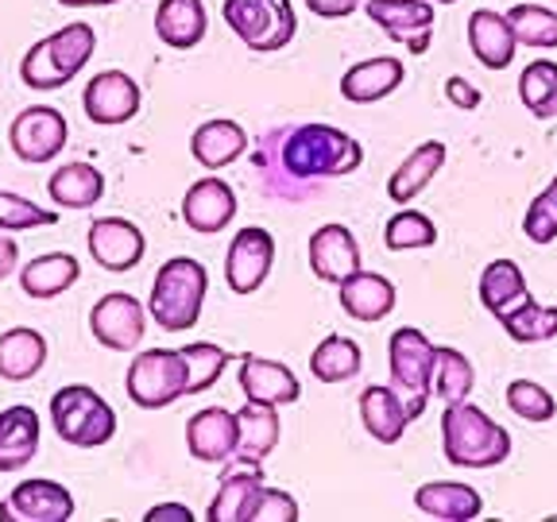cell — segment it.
<instances>
[{"instance_id":"1","label":"cell","mask_w":557,"mask_h":522,"mask_svg":"<svg viewBox=\"0 0 557 522\" xmlns=\"http://www.w3.org/2000/svg\"><path fill=\"white\" fill-rule=\"evenodd\" d=\"M364 163V148L357 139L330 124H298L278 139V166L298 183L341 178Z\"/></svg>"},{"instance_id":"2","label":"cell","mask_w":557,"mask_h":522,"mask_svg":"<svg viewBox=\"0 0 557 522\" xmlns=\"http://www.w3.org/2000/svg\"><path fill=\"white\" fill-rule=\"evenodd\" d=\"M442 449L445 461L457 469H496L511 457V434L469 399L445 402Z\"/></svg>"},{"instance_id":"3","label":"cell","mask_w":557,"mask_h":522,"mask_svg":"<svg viewBox=\"0 0 557 522\" xmlns=\"http://www.w3.org/2000/svg\"><path fill=\"white\" fill-rule=\"evenodd\" d=\"M97 51V32L89 24H66L62 32L44 35L39 44L27 47L20 59V82L35 94H51L74 82L86 70Z\"/></svg>"},{"instance_id":"4","label":"cell","mask_w":557,"mask_h":522,"mask_svg":"<svg viewBox=\"0 0 557 522\" xmlns=\"http://www.w3.org/2000/svg\"><path fill=\"white\" fill-rule=\"evenodd\" d=\"M209 290V271L190 256H174L156 271L148 298V318L163 333H186L198 325Z\"/></svg>"},{"instance_id":"5","label":"cell","mask_w":557,"mask_h":522,"mask_svg":"<svg viewBox=\"0 0 557 522\" xmlns=\"http://www.w3.org/2000/svg\"><path fill=\"white\" fill-rule=\"evenodd\" d=\"M51 426L74 449H101L116 437V410L86 383H66L51 395Z\"/></svg>"},{"instance_id":"6","label":"cell","mask_w":557,"mask_h":522,"mask_svg":"<svg viewBox=\"0 0 557 522\" xmlns=\"http://www.w3.org/2000/svg\"><path fill=\"white\" fill-rule=\"evenodd\" d=\"M221 16L248 51H283L295 39L298 20L290 0H225Z\"/></svg>"},{"instance_id":"7","label":"cell","mask_w":557,"mask_h":522,"mask_svg":"<svg viewBox=\"0 0 557 522\" xmlns=\"http://www.w3.org/2000/svg\"><path fill=\"white\" fill-rule=\"evenodd\" d=\"M124 391L136 407L163 410L186 395V357L183 348H144L128 364Z\"/></svg>"},{"instance_id":"8","label":"cell","mask_w":557,"mask_h":522,"mask_svg":"<svg viewBox=\"0 0 557 522\" xmlns=\"http://www.w3.org/2000/svg\"><path fill=\"white\" fill-rule=\"evenodd\" d=\"M387 360H392V387L399 395H407L410 418H418L426 410L430 399V375H434V345L422 330L414 325H403L392 333V345H387Z\"/></svg>"},{"instance_id":"9","label":"cell","mask_w":557,"mask_h":522,"mask_svg":"<svg viewBox=\"0 0 557 522\" xmlns=\"http://www.w3.org/2000/svg\"><path fill=\"white\" fill-rule=\"evenodd\" d=\"M66 139L70 124L54 104H32L9 124V148L24 163H51V159L62 156Z\"/></svg>"},{"instance_id":"10","label":"cell","mask_w":557,"mask_h":522,"mask_svg":"<svg viewBox=\"0 0 557 522\" xmlns=\"http://www.w3.org/2000/svg\"><path fill=\"white\" fill-rule=\"evenodd\" d=\"M89 333H94L97 345L113 348V352H132L148 333V306L113 290V295L97 298L94 310H89Z\"/></svg>"},{"instance_id":"11","label":"cell","mask_w":557,"mask_h":522,"mask_svg":"<svg viewBox=\"0 0 557 522\" xmlns=\"http://www.w3.org/2000/svg\"><path fill=\"white\" fill-rule=\"evenodd\" d=\"M271 268H275V236L268 228H240L228 244L225 256V283L233 295H256L268 283Z\"/></svg>"},{"instance_id":"12","label":"cell","mask_w":557,"mask_h":522,"mask_svg":"<svg viewBox=\"0 0 557 522\" xmlns=\"http://www.w3.org/2000/svg\"><path fill=\"white\" fill-rule=\"evenodd\" d=\"M74 519V496L59 480H24L0 504V522H66Z\"/></svg>"},{"instance_id":"13","label":"cell","mask_w":557,"mask_h":522,"mask_svg":"<svg viewBox=\"0 0 557 522\" xmlns=\"http://www.w3.org/2000/svg\"><path fill=\"white\" fill-rule=\"evenodd\" d=\"M139 86L132 74L124 70H101L94 74L86 89H82V109L94 124L101 128H116V124H128L139 113Z\"/></svg>"},{"instance_id":"14","label":"cell","mask_w":557,"mask_h":522,"mask_svg":"<svg viewBox=\"0 0 557 522\" xmlns=\"http://www.w3.org/2000/svg\"><path fill=\"white\" fill-rule=\"evenodd\" d=\"M372 24L387 32V39L407 44L414 54L430 47V32H434V0H368L360 4Z\"/></svg>"},{"instance_id":"15","label":"cell","mask_w":557,"mask_h":522,"mask_svg":"<svg viewBox=\"0 0 557 522\" xmlns=\"http://www.w3.org/2000/svg\"><path fill=\"white\" fill-rule=\"evenodd\" d=\"M186 449L194 461L228 464L240 449V426L236 414L225 407H206L186 422Z\"/></svg>"},{"instance_id":"16","label":"cell","mask_w":557,"mask_h":522,"mask_svg":"<svg viewBox=\"0 0 557 522\" xmlns=\"http://www.w3.org/2000/svg\"><path fill=\"white\" fill-rule=\"evenodd\" d=\"M89 256H94L97 268L104 271H132L139 268L144 252H148V240L139 233L136 221H124V217H101L89 225Z\"/></svg>"},{"instance_id":"17","label":"cell","mask_w":557,"mask_h":522,"mask_svg":"<svg viewBox=\"0 0 557 522\" xmlns=\"http://www.w3.org/2000/svg\"><path fill=\"white\" fill-rule=\"evenodd\" d=\"M310 271L322 278V283H333V287L345 283L352 271H360V244H357V236H352V228L337 225V221L313 228Z\"/></svg>"},{"instance_id":"18","label":"cell","mask_w":557,"mask_h":522,"mask_svg":"<svg viewBox=\"0 0 557 522\" xmlns=\"http://www.w3.org/2000/svg\"><path fill=\"white\" fill-rule=\"evenodd\" d=\"M236 217V194L225 178L209 174V178H198V183L186 190L183 198V221L186 228L201 236H213Z\"/></svg>"},{"instance_id":"19","label":"cell","mask_w":557,"mask_h":522,"mask_svg":"<svg viewBox=\"0 0 557 522\" xmlns=\"http://www.w3.org/2000/svg\"><path fill=\"white\" fill-rule=\"evenodd\" d=\"M240 391L244 399L252 402H268V407H287V402H298L302 395V383L290 372L287 364L268 357H244L240 360Z\"/></svg>"},{"instance_id":"20","label":"cell","mask_w":557,"mask_h":522,"mask_svg":"<svg viewBox=\"0 0 557 522\" xmlns=\"http://www.w3.org/2000/svg\"><path fill=\"white\" fill-rule=\"evenodd\" d=\"M403 78H407V66L399 59H392V54L364 59L341 74V97L352 104H372L383 101V97H392L403 86Z\"/></svg>"},{"instance_id":"21","label":"cell","mask_w":557,"mask_h":522,"mask_svg":"<svg viewBox=\"0 0 557 522\" xmlns=\"http://www.w3.org/2000/svg\"><path fill=\"white\" fill-rule=\"evenodd\" d=\"M341 290V310L348 318H357V322L372 325V322H383L387 313L395 310V283L392 278L375 275V271H352L345 283H337Z\"/></svg>"},{"instance_id":"22","label":"cell","mask_w":557,"mask_h":522,"mask_svg":"<svg viewBox=\"0 0 557 522\" xmlns=\"http://www.w3.org/2000/svg\"><path fill=\"white\" fill-rule=\"evenodd\" d=\"M44 437V422L32 407L0 410V472H20L35 461Z\"/></svg>"},{"instance_id":"23","label":"cell","mask_w":557,"mask_h":522,"mask_svg":"<svg viewBox=\"0 0 557 522\" xmlns=\"http://www.w3.org/2000/svg\"><path fill=\"white\" fill-rule=\"evenodd\" d=\"M360 422H364V430L380 445H395L403 442V434H407V426L414 418H410L407 402H403V395L395 387L372 383V387L360 391Z\"/></svg>"},{"instance_id":"24","label":"cell","mask_w":557,"mask_h":522,"mask_svg":"<svg viewBox=\"0 0 557 522\" xmlns=\"http://www.w3.org/2000/svg\"><path fill=\"white\" fill-rule=\"evenodd\" d=\"M469 47H472V54H476L480 66L504 70L515 62L519 39H515V32H511V24H507L504 12L476 9L469 16Z\"/></svg>"},{"instance_id":"25","label":"cell","mask_w":557,"mask_h":522,"mask_svg":"<svg viewBox=\"0 0 557 522\" xmlns=\"http://www.w3.org/2000/svg\"><path fill=\"white\" fill-rule=\"evenodd\" d=\"M263 492V469L260 464H236L233 472H225L218 487V499L209 504L206 519L209 522H248L252 507Z\"/></svg>"},{"instance_id":"26","label":"cell","mask_w":557,"mask_h":522,"mask_svg":"<svg viewBox=\"0 0 557 522\" xmlns=\"http://www.w3.org/2000/svg\"><path fill=\"white\" fill-rule=\"evenodd\" d=\"M414 507L430 519L445 522H472L480 519L484 504H480V492L469 484H457V480H430L414 492Z\"/></svg>"},{"instance_id":"27","label":"cell","mask_w":557,"mask_h":522,"mask_svg":"<svg viewBox=\"0 0 557 522\" xmlns=\"http://www.w3.org/2000/svg\"><path fill=\"white\" fill-rule=\"evenodd\" d=\"M206 4L201 0H159L156 9V35L171 51H190L206 39Z\"/></svg>"},{"instance_id":"28","label":"cell","mask_w":557,"mask_h":522,"mask_svg":"<svg viewBox=\"0 0 557 522\" xmlns=\"http://www.w3.org/2000/svg\"><path fill=\"white\" fill-rule=\"evenodd\" d=\"M244 151H248V132H244L236 121H225V116L198 124V128H194V136H190V156L198 159L206 171L233 166Z\"/></svg>"},{"instance_id":"29","label":"cell","mask_w":557,"mask_h":522,"mask_svg":"<svg viewBox=\"0 0 557 522\" xmlns=\"http://www.w3.org/2000/svg\"><path fill=\"white\" fill-rule=\"evenodd\" d=\"M236 426H240V449H236V464H260L263 457H271L278 445V407L268 402H244L236 410Z\"/></svg>"},{"instance_id":"30","label":"cell","mask_w":557,"mask_h":522,"mask_svg":"<svg viewBox=\"0 0 557 522\" xmlns=\"http://www.w3.org/2000/svg\"><path fill=\"white\" fill-rule=\"evenodd\" d=\"M442 166H445V144L442 139H426V144H418V148L399 163V171L387 178V198H392L395 206L414 201L418 194L434 183V174L442 171Z\"/></svg>"},{"instance_id":"31","label":"cell","mask_w":557,"mask_h":522,"mask_svg":"<svg viewBox=\"0 0 557 522\" xmlns=\"http://www.w3.org/2000/svg\"><path fill=\"white\" fill-rule=\"evenodd\" d=\"M44 364H47V337L39 330L16 325V330L0 333V380L24 383L44 372Z\"/></svg>"},{"instance_id":"32","label":"cell","mask_w":557,"mask_h":522,"mask_svg":"<svg viewBox=\"0 0 557 522\" xmlns=\"http://www.w3.org/2000/svg\"><path fill=\"white\" fill-rule=\"evenodd\" d=\"M82 263L70 252H47L35 256L24 271H20V290L35 302H47V298H59L62 290H70L78 283Z\"/></svg>"},{"instance_id":"33","label":"cell","mask_w":557,"mask_h":522,"mask_svg":"<svg viewBox=\"0 0 557 522\" xmlns=\"http://www.w3.org/2000/svg\"><path fill=\"white\" fill-rule=\"evenodd\" d=\"M47 194L59 209H89L104 198V174L94 163H66L51 174Z\"/></svg>"},{"instance_id":"34","label":"cell","mask_w":557,"mask_h":522,"mask_svg":"<svg viewBox=\"0 0 557 522\" xmlns=\"http://www.w3.org/2000/svg\"><path fill=\"white\" fill-rule=\"evenodd\" d=\"M515 345H539L557 337V306H539L534 295H522L496 318Z\"/></svg>"},{"instance_id":"35","label":"cell","mask_w":557,"mask_h":522,"mask_svg":"<svg viewBox=\"0 0 557 522\" xmlns=\"http://www.w3.org/2000/svg\"><path fill=\"white\" fill-rule=\"evenodd\" d=\"M360 364H364L360 345L352 337H341V333H330L310 352V372L318 383H348L352 375H360Z\"/></svg>"},{"instance_id":"36","label":"cell","mask_w":557,"mask_h":522,"mask_svg":"<svg viewBox=\"0 0 557 522\" xmlns=\"http://www.w3.org/2000/svg\"><path fill=\"white\" fill-rule=\"evenodd\" d=\"M472 364L465 352L457 348H445V345H434V375H430V391L437 395L442 402H461L472 395Z\"/></svg>"},{"instance_id":"37","label":"cell","mask_w":557,"mask_h":522,"mask_svg":"<svg viewBox=\"0 0 557 522\" xmlns=\"http://www.w3.org/2000/svg\"><path fill=\"white\" fill-rule=\"evenodd\" d=\"M522 295H531L527 290V278H522V268L515 260H496L487 263L484 275H480V302L492 318L507 310L511 302H519Z\"/></svg>"},{"instance_id":"38","label":"cell","mask_w":557,"mask_h":522,"mask_svg":"<svg viewBox=\"0 0 557 522\" xmlns=\"http://www.w3.org/2000/svg\"><path fill=\"white\" fill-rule=\"evenodd\" d=\"M183 357H186V395H201L221 380V372L228 364V348L213 345V340H198V345L183 348Z\"/></svg>"},{"instance_id":"39","label":"cell","mask_w":557,"mask_h":522,"mask_svg":"<svg viewBox=\"0 0 557 522\" xmlns=\"http://www.w3.org/2000/svg\"><path fill=\"white\" fill-rule=\"evenodd\" d=\"M507 24H511L515 39L527 47H557V12L554 9H542V4H515L507 12Z\"/></svg>"},{"instance_id":"40","label":"cell","mask_w":557,"mask_h":522,"mask_svg":"<svg viewBox=\"0 0 557 522\" xmlns=\"http://www.w3.org/2000/svg\"><path fill=\"white\" fill-rule=\"evenodd\" d=\"M383 244L392 248V252H414V248H430L437 244V228L426 213H418V209H399L387 228H383Z\"/></svg>"},{"instance_id":"41","label":"cell","mask_w":557,"mask_h":522,"mask_svg":"<svg viewBox=\"0 0 557 522\" xmlns=\"http://www.w3.org/2000/svg\"><path fill=\"white\" fill-rule=\"evenodd\" d=\"M557 97V62L549 59H539L531 62V66L522 70V78H519V101L522 109H531L534 116H546V109L554 104Z\"/></svg>"},{"instance_id":"42","label":"cell","mask_w":557,"mask_h":522,"mask_svg":"<svg viewBox=\"0 0 557 522\" xmlns=\"http://www.w3.org/2000/svg\"><path fill=\"white\" fill-rule=\"evenodd\" d=\"M507 407L522 418V422H549L557 414L554 395L534 380H515L507 383Z\"/></svg>"},{"instance_id":"43","label":"cell","mask_w":557,"mask_h":522,"mask_svg":"<svg viewBox=\"0 0 557 522\" xmlns=\"http://www.w3.org/2000/svg\"><path fill=\"white\" fill-rule=\"evenodd\" d=\"M59 225L54 209L35 206V201L20 198V194H0V228L4 233H27V228H47Z\"/></svg>"},{"instance_id":"44","label":"cell","mask_w":557,"mask_h":522,"mask_svg":"<svg viewBox=\"0 0 557 522\" xmlns=\"http://www.w3.org/2000/svg\"><path fill=\"white\" fill-rule=\"evenodd\" d=\"M522 233H527V240H534V244L557 240V178L531 201V206H527Z\"/></svg>"},{"instance_id":"45","label":"cell","mask_w":557,"mask_h":522,"mask_svg":"<svg viewBox=\"0 0 557 522\" xmlns=\"http://www.w3.org/2000/svg\"><path fill=\"white\" fill-rule=\"evenodd\" d=\"M248 522H298V504L290 492H283V487H268L263 484L260 499H256L252 507V519Z\"/></svg>"},{"instance_id":"46","label":"cell","mask_w":557,"mask_h":522,"mask_svg":"<svg viewBox=\"0 0 557 522\" xmlns=\"http://www.w3.org/2000/svg\"><path fill=\"white\" fill-rule=\"evenodd\" d=\"M360 4H364V0H306V9L322 20H345V16H352Z\"/></svg>"},{"instance_id":"47","label":"cell","mask_w":557,"mask_h":522,"mask_svg":"<svg viewBox=\"0 0 557 522\" xmlns=\"http://www.w3.org/2000/svg\"><path fill=\"white\" fill-rule=\"evenodd\" d=\"M445 94H449V101L457 104V109H469V113L480 104V89L472 86V82H465V78L445 82Z\"/></svg>"},{"instance_id":"48","label":"cell","mask_w":557,"mask_h":522,"mask_svg":"<svg viewBox=\"0 0 557 522\" xmlns=\"http://www.w3.org/2000/svg\"><path fill=\"white\" fill-rule=\"evenodd\" d=\"M148 522H194V511L186 504H159L144 514Z\"/></svg>"},{"instance_id":"49","label":"cell","mask_w":557,"mask_h":522,"mask_svg":"<svg viewBox=\"0 0 557 522\" xmlns=\"http://www.w3.org/2000/svg\"><path fill=\"white\" fill-rule=\"evenodd\" d=\"M20 268V244L12 240V233L0 228V278H9Z\"/></svg>"},{"instance_id":"50","label":"cell","mask_w":557,"mask_h":522,"mask_svg":"<svg viewBox=\"0 0 557 522\" xmlns=\"http://www.w3.org/2000/svg\"><path fill=\"white\" fill-rule=\"evenodd\" d=\"M66 9H109V4H121V0H59Z\"/></svg>"},{"instance_id":"51","label":"cell","mask_w":557,"mask_h":522,"mask_svg":"<svg viewBox=\"0 0 557 522\" xmlns=\"http://www.w3.org/2000/svg\"><path fill=\"white\" fill-rule=\"evenodd\" d=\"M549 116H557V97H554V104L546 109V116H542V121H549Z\"/></svg>"},{"instance_id":"52","label":"cell","mask_w":557,"mask_h":522,"mask_svg":"<svg viewBox=\"0 0 557 522\" xmlns=\"http://www.w3.org/2000/svg\"><path fill=\"white\" fill-rule=\"evenodd\" d=\"M434 4H457V0H434Z\"/></svg>"}]
</instances>
